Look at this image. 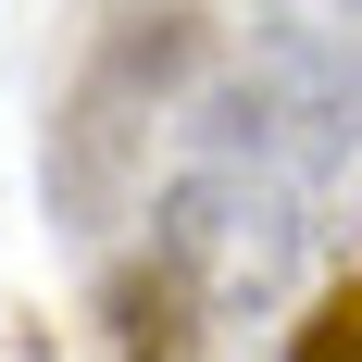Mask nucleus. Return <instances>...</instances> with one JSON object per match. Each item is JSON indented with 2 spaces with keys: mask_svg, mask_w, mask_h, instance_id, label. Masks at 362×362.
Masks as SVG:
<instances>
[{
  "mask_svg": "<svg viewBox=\"0 0 362 362\" xmlns=\"http://www.w3.org/2000/svg\"><path fill=\"white\" fill-rule=\"evenodd\" d=\"M325 250V187L175 125V175L150 187V275L187 313H275Z\"/></svg>",
  "mask_w": 362,
  "mask_h": 362,
  "instance_id": "obj_1",
  "label": "nucleus"
},
{
  "mask_svg": "<svg viewBox=\"0 0 362 362\" xmlns=\"http://www.w3.org/2000/svg\"><path fill=\"white\" fill-rule=\"evenodd\" d=\"M200 25L187 13H125V25L88 50V75L63 88L50 112V150H37V187H50V225L100 250L112 225L150 200V163L175 150L187 125V88H200Z\"/></svg>",
  "mask_w": 362,
  "mask_h": 362,
  "instance_id": "obj_2",
  "label": "nucleus"
},
{
  "mask_svg": "<svg viewBox=\"0 0 362 362\" xmlns=\"http://www.w3.org/2000/svg\"><path fill=\"white\" fill-rule=\"evenodd\" d=\"M250 50H275L288 75H313L362 125V0H250Z\"/></svg>",
  "mask_w": 362,
  "mask_h": 362,
  "instance_id": "obj_3",
  "label": "nucleus"
},
{
  "mask_svg": "<svg viewBox=\"0 0 362 362\" xmlns=\"http://www.w3.org/2000/svg\"><path fill=\"white\" fill-rule=\"evenodd\" d=\"M288 362H362V275H337V288L313 300V313H300Z\"/></svg>",
  "mask_w": 362,
  "mask_h": 362,
  "instance_id": "obj_4",
  "label": "nucleus"
}]
</instances>
